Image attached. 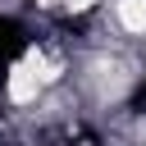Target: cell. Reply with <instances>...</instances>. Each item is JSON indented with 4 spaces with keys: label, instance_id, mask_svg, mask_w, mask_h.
<instances>
[{
    "label": "cell",
    "instance_id": "1",
    "mask_svg": "<svg viewBox=\"0 0 146 146\" xmlns=\"http://www.w3.org/2000/svg\"><path fill=\"white\" fill-rule=\"evenodd\" d=\"M5 96H9V105H32L41 96V73H36L32 59H23L5 73Z\"/></svg>",
    "mask_w": 146,
    "mask_h": 146
},
{
    "label": "cell",
    "instance_id": "2",
    "mask_svg": "<svg viewBox=\"0 0 146 146\" xmlns=\"http://www.w3.org/2000/svg\"><path fill=\"white\" fill-rule=\"evenodd\" d=\"M114 18L123 32H146V0H114Z\"/></svg>",
    "mask_w": 146,
    "mask_h": 146
},
{
    "label": "cell",
    "instance_id": "3",
    "mask_svg": "<svg viewBox=\"0 0 146 146\" xmlns=\"http://www.w3.org/2000/svg\"><path fill=\"white\" fill-rule=\"evenodd\" d=\"M96 0H64V9H91Z\"/></svg>",
    "mask_w": 146,
    "mask_h": 146
}]
</instances>
